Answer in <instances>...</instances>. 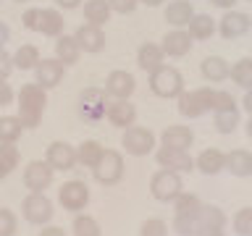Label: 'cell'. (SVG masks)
<instances>
[{"mask_svg": "<svg viewBox=\"0 0 252 236\" xmlns=\"http://www.w3.org/2000/svg\"><path fill=\"white\" fill-rule=\"evenodd\" d=\"M21 215L27 223L45 226L53 218V202L45 197V192H29V197H24L21 202Z\"/></svg>", "mask_w": 252, "mask_h": 236, "instance_id": "4", "label": "cell"}, {"mask_svg": "<svg viewBox=\"0 0 252 236\" xmlns=\"http://www.w3.org/2000/svg\"><path fill=\"white\" fill-rule=\"evenodd\" d=\"M82 0H55V5H61V8H66V11H71V8H76Z\"/></svg>", "mask_w": 252, "mask_h": 236, "instance_id": "49", "label": "cell"}, {"mask_svg": "<svg viewBox=\"0 0 252 236\" xmlns=\"http://www.w3.org/2000/svg\"><path fill=\"white\" fill-rule=\"evenodd\" d=\"M139 3H145V5H160L163 0H139Z\"/></svg>", "mask_w": 252, "mask_h": 236, "instance_id": "53", "label": "cell"}, {"mask_svg": "<svg viewBox=\"0 0 252 236\" xmlns=\"http://www.w3.org/2000/svg\"><path fill=\"white\" fill-rule=\"evenodd\" d=\"M105 94L108 92L97 89V87H90V89L82 92V97H79V113H82L84 121H97V118L105 116V110H108Z\"/></svg>", "mask_w": 252, "mask_h": 236, "instance_id": "8", "label": "cell"}, {"mask_svg": "<svg viewBox=\"0 0 252 236\" xmlns=\"http://www.w3.org/2000/svg\"><path fill=\"white\" fill-rule=\"evenodd\" d=\"M247 134H250V139H252V116H250V121H247Z\"/></svg>", "mask_w": 252, "mask_h": 236, "instance_id": "54", "label": "cell"}, {"mask_svg": "<svg viewBox=\"0 0 252 236\" xmlns=\"http://www.w3.org/2000/svg\"><path fill=\"white\" fill-rule=\"evenodd\" d=\"M63 74H66V66L58 58H42L34 66V84H39L42 89H53L61 84Z\"/></svg>", "mask_w": 252, "mask_h": 236, "instance_id": "10", "label": "cell"}, {"mask_svg": "<svg viewBox=\"0 0 252 236\" xmlns=\"http://www.w3.org/2000/svg\"><path fill=\"white\" fill-rule=\"evenodd\" d=\"M163 16H165V21H168L171 27L181 29V27H187V24L192 21L194 8H192V3H189V0H173V3H168V8H165Z\"/></svg>", "mask_w": 252, "mask_h": 236, "instance_id": "19", "label": "cell"}, {"mask_svg": "<svg viewBox=\"0 0 252 236\" xmlns=\"http://www.w3.org/2000/svg\"><path fill=\"white\" fill-rule=\"evenodd\" d=\"M160 47H163L165 55H171V58H181V55H187L189 50H192V34L184 31V29H173L163 37Z\"/></svg>", "mask_w": 252, "mask_h": 236, "instance_id": "17", "label": "cell"}, {"mask_svg": "<svg viewBox=\"0 0 252 236\" xmlns=\"http://www.w3.org/2000/svg\"><path fill=\"white\" fill-rule=\"evenodd\" d=\"M102 152H105V147H102L97 139H84L76 149V163H82L84 168H94V165L100 163Z\"/></svg>", "mask_w": 252, "mask_h": 236, "instance_id": "26", "label": "cell"}, {"mask_svg": "<svg viewBox=\"0 0 252 236\" xmlns=\"http://www.w3.org/2000/svg\"><path fill=\"white\" fill-rule=\"evenodd\" d=\"M8 173H11V171H8V168H5V165H3V160H0V178H5V176H8Z\"/></svg>", "mask_w": 252, "mask_h": 236, "instance_id": "52", "label": "cell"}, {"mask_svg": "<svg viewBox=\"0 0 252 236\" xmlns=\"http://www.w3.org/2000/svg\"><path fill=\"white\" fill-rule=\"evenodd\" d=\"M194 236H226V234H223V228H216V226H200Z\"/></svg>", "mask_w": 252, "mask_h": 236, "instance_id": "46", "label": "cell"}, {"mask_svg": "<svg viewBox=\"0 0 252 236\" xmlns=\"http://www.w3.org/2000/svg\"><path fill=\"white\" fill-rule=\"evenodd\" d=\"M150 192H153V197L158 202H173L181 194V176L176 171L160 168L150 178Z\"/></svg>", "mask_w": 252, "mask_h": 236, "instance_id": "3", "label": "cell"}, {"mask_svg": "<svg viewBox=\"0 0 252 236\" xmlns=\"http://www.w3.org/2000/svg\"><path fill=\"white\" fill-rule=\"evenodd\" d=\"M187 27H189L192 39H208V37H213V31H216V19H210L208 13H194Z\"/></svg>", "mask_w": 252, "mask_h": 236, "instance_id": "30", "label": "cell"}, {"mask_svg": "<svg viewBox=\"0 0 252 236\" xmlns=\"http://www.w3.org/2000/svg\"><path fill=\"white\" fill-rule=\"evenodd\" d=\"M176 215H187V218H200V210H202V202L197 194H184L181 192L176 200Z\"/></svg>", "mask_w": 252, "mask_h": 236, "instance_id": "33", "label": "cell"}, {"mask_svg": "<svg viewBox=\"0 0 252 236\" xmlns=\"http://www.w3.org/2000/svg\"><path fill=\"white\" fill-rule=\"evenodd\" d=\"M63 13L55 11V8H42L39 11V29L45 37H61L63 34Z\"/></svg>", "mask_w": 252, "mask_h": 236, "instance_id": "24", "label": "cell"}, {"mask_svg": "<svg viewBox=\"0 0 252 236\" xmlns=\"http://www.w3.org/2000/svg\"><path fill=\"white\" fill-rule=\"evenodd\" d=\"M236 126H239V108H236V105L216 110V129L220 134H231Z\"/></svg>", "mask_w": 252, "mask_h": 236, "instance_id": "32", "label": "cell"}, {"mask_svg": "<svg viewBox=\"0 0 252 236\" xmlns=\"http://www.w3.org/2000/svg\"><path fill=\"white\" fill-rule=\"evenodd\" d=\"M139 236H168V226H165L160 218H150L142 223Z\"/></svg>", "mask_w": 252, "mask_h": 236, "instance_id": "40", "label": "cell"}, {"mask_svg": "<svg viewBox=\"0 0 252 236\" xmlns=\"http://www.w3.org/2000/svg\"><path fill=\"white\" fill-rule=\"evenodd\" d=\"M53 168L47 160H32L27 168H24V184H27L29 192H45L47 186L53 184Z\"/></svg>", "mask_w": 252, "mask_h": 236, "instance_id": "9", "label": "cell"}, {"mask_svg": "<svg viewBox=\"0 0 252 236\" xmlns=\"http://www.w3.org/2000/svg\"><path fill=\"white\" fill-rule=\"evenodd\" d=\"M200 71L208 82H223V79H228V74H231V66H228V60L220 58V55H210V58H205L200 63Z\"/></svg>", "mask_w": 252, "mask_h": 236, "instance_id": "22", "label": "cell"}, {"mask_svg": "<svg viewBox=\"0 0 252 236\" xmlns=\"http://www.w3.org/2000/svg\"><path fill=\"white\" fill-rule=\"evenodd\" d=\"M47 89H42L39 84H27L19 92V121L24 123V129H34L42 121L45 105H47Z\"/></svg>", "mask_w": 252, "mask_h": 236, "instance_id": "1", "label": "cell"}, {"mask_svg": "<svg viewBox=\"0 0 252 236\" xmlns=\"http://www.w3.org/2000/svg\"><path fill=\"white\" fill-rule=\"evenodd\" d=\"M234 231L239 236H252V207H242L234 215Z\"/></svg>", "mask_w": 252, "mask_h": 236, "instance_id": "38", "label": "cell"}, {"mask_svg": "<svg viewBox=\"0 0 252 236\" xmlns=\"http://www.w3.org/2000/svg\"><path fill=\"white\" fill-rule=\"evenodd\" d=\"M250 27H252V19L247 13H242V11H226L223 19L218 21V29H220V34H223L226 39L247 34Z\"/></svg>", "mask_w": 252, "mask_h": 236, "instance_id": "13", "label": "cell"}, {"mask_svg": "<svg viewBox=\"0 0 252 236\" xmlns=\"http://www.w3.org/2000/svg\"><path fill=\"white\" fill-rule=\"evenodd\" d=\"M13 100V89L11 84H5V79H0V105H8Z\"/></svg>", "mask_w": 252, "mask_h": 236, "instance_id": "45", "label": "cell"}, {"mask_svg": "<svg viewBox=\"0 0 252 236\" xmlns=\"http://www.w3.org/2000/svg\"><path fill=\"white\" fill-rule=\"evenodd\" d=\"M163 147H173V149H187L192 147L194 142V134L189 126H168V129L163 131Z\"/></svg>", "mask_w": 252, "mask_h": 236, "instance_id": "20", "label": "cell"}, {"mask_svg": "<svg viewBox=\"0 0 252 236\" xmlns=\"http://www.w3.org/2000/svg\"><path fill=\"white\" fill-rule=\"evenodd\" d=\"M8 37H11V29H8V24H3V21H0V50L5 47Z\"/></svg>", "mask_w": 252, "mask_h": 236, "instance_id": "48", "label": "cell"}, {"mask_svg": "<svg viewBox=\"0 0 252 236\" xmlns=\"http://www.w3.org/2000/svg\"><path fill=\"white\" fill-rule=\"evenodd\" d=\"M16 3H24V0H16Z\"/></svg>", "mask_w": 252, "mask_h": 236, "instance_id": "55", "label": "cell"}, {"mask_svg": "<svg viewBox=\"0 0 252 236\" xmlns=\"http://www.w3.org/2000/svg\"><path fill=\"white\" fill-rule=\"evenodd\" d=\"M200 223H197V218H187V215H176L173 218V231L179 236H194Z\"/></svg>", "mask_w": 252, "mask_h": 236, "instance_id": "39", "label": "cell"}, {"mask_svg": "<svg viewBox=\"0 0 252 236\" xmlns=\"http://www.w3.org/2000/svg\"><path fill=\"white\" fill-rule=\"evenodd\" d=\"M210 3H213V5H218V8H226V11H231L236 0H210Z\"/></svg>", "mask_w": 252, "mask_h": 236, "instance_id": "50", "label": "cell"}, {"mask_svg": "<svg viewBox=\"0 0 252 236\" xmlns=\"http://www.w3.org/2000/svg\"><path fill=\"white\" fill-rule=\"evenodd\" d=\"M137 3L139 0H108L110 11H116V13H131L137 8Z\"/></svg>", "mask_w": 252, "mask_h": 236, "instance_id": "43", "label": "cell"}, {"mask_svg": "<svg viewBox=\"0 0 252 236\" xmlns=\"http://www.w3.org/2000/svg\"><path fill=\"white\" fill-rule=\"evenodd\" d=\"M197 223H200V226H216V228H223V226H226V212L220 210V207H216V205H202Z\"/></svg>", "mask_w": 252, "mask_h": 236, "instance_id": "36", "label": "cell"}, {"mask_svg": "<svg viewBox=\"0 0 252 236\" xmlns=\"http://www.w3.org/2000/svg\"><path fill=\"white\" fill-rule=\"evenodd\" d=\"M250 3H252V0H250Z\"/></svg>", "mask_w": 252, "mask_h": 236, "instance_id": "56", "label": "cell"}, {"mask_svg": "<svg viewBox=\"0 0 252 236\" xmlns=\"http://www.w3.org/2000/svg\"><path fill=\"white\" fill-rule=\"evenodd\" d=\"M110 5L108 0H87L84 3V19L87 24H94V27H102L108 19H110Z\"/></svg>", "mask_w": 252, "mask_h": 236, "instance_id": "29", "label": "cell"}, {"mask_svg": "<svg viewBox=\"0 0 252 236\" xmlns=\"http://www.w3.org/2000/svg\"><path fill=\"white\" fill-rule=\"evenodd\" d=\"M13 68H16L13 66V55H8L5 50H0V79H8Z\"/></svg>", "mask_w": 252, "mask_h": 236, "instance_id": "44", "label": "cell"}, {"mask_svg": "<svg viewBox=\"0 0 252 236\" xmlns=\"http://www.w3.org/2000/svg\"><path fill=\"white\" fill-rule=\"evenodd\" d=\"M16 234V215L8 207H0V236H13Z\"/></svg>", "mask_w": 252, "mask_h": 236, "instance_id": "41", "label": "cell"}, {"mask_svg": "<svg viewBox=\"0 0 252 236\" xmlns=\"http://www.w3.org/2000/svg\"><path fill=\"white\" fill-rule=\"evenodd\" d=\"M134 87H137V82H134V76L129 71H110L105 79V92L116 100H129Z\"/></svg>", "mask_w": 252, "mask_h": 236, "instance_id": "14", "label": "cell"}, {"mask_svg": "<svg viewBox=\"0 0 252 236\" xmlns=\"http://www.w3.org/2000/svg\"><path fill=\"white\" fill-rule=\"evenodd\" d=\"M250 176H252V173H250Z\"/></svg>", "mask_w": 252, "mask_h": 236, "instance_id": "57", "label": "cell"}, {"mask_svg": "<svg viewBox=\"0 0 252 236\" xmlns=\"http://www.w3.org/2000/svg\"><path fill=\"white\" fill-rule=\"evenodd\" d=\"M47 163H50L53 171H71L76 165V149L68 145V142H53L47 147Z\"/></svg>", "mask_w": 252, "mask_h": 236, "instance_id": "11", "label": "cell"}, {"mask_svg": "<svg viewBox=\"0 0 252 236\" xmlns=\"http://www.w3.org/2000/svg\"><path fill=\"white\" fill-rule=\"evenodd\" d=\"M39 60H42V58H39V50H37L34 45H21L19 50L13 53V66H16V68H21V71L34 68Z\"/></svg>", "mask_w": 252, "mask_h": 236, "instance_id": "31", "label": "cell"}, {"mask_svg": "<svg viewBox=\"0 0 252 236\" xmlns=\"http://www.w3.org/2000/svg\"><path fill=\"white\" fill-rule=\"evenodd\" d=\"M79 53H82V47H79L76 37H71V34L55 37V58H58L63 66L76 63V60H79Z\"/></svg>", "mask_w": 252, "mask_h": 236, "instance_id": "21", "label": "cell"}, {"mask_svg": "<svg viewBox=\"0 0 252 236\" xmlns=\"http://www.w3.org/2000/svg\"><path fill=\"white\" fill-rule=\"evenodd\" d=\"M234 79V84H239L242 89H252V58H242L236 60L231 66V74H228Z\"/></svg>", "mask_w": 252, "mask_h": 236, "instance_id": "34", "label": "cell"}, {"mask_svg": "<svg viewBox=\"0 0 252 236\" xmlns=\"http://www.w3.org/2000/svg\"><path fill=\"white\" fill-rule=\"evenodd\" d=\"M163 58H165L163 47L155 45V42H142L139 50H137V63H139V68H142V71H150V74H153L155 68L163 66Z\"/></svg>", "mask_w": 252, "mask_h": 236, "instance_id": "18", "label": "cell"}, {"mask_svg": "<svg viewBox=\"0 0 252 236\" xmlns=\"http://www.w3.org/2000/svg\"><path fill=\"white\" fill-rule=\"evenodd\" d=\"M158 163H160V168H168V171H176V173H184V171L194 168L192 155H189L187 149H173V147L158 149Z\"/></svg>", "mask_w": 252, "mask_h": 236, "instance_id": "12", "label": "cell"}, {"mask_svg": "<svg viewBox=\"0 0 252 236\" xmlns=\"http://www.w3.org/2000/svg\"><path fill=\"white\" fill-rule=\"evenodd\" d=\"M121 147L129 155H134V157L150 155V152H153V147H155V134L150 129H145V126H129V129H124Z\"/></svg>", "mask_w": 252, "mask_h": 236, "instance_id": "5", "label": "cell"}, {"mask_svg": "<svg viewBox=\"0 0 252 236\" xmlns=\"http://www.w3.org/2000/svg\"><path fill=\"white\" fill-rule=\"evenodd\" d=\"M244 108H247V113L252 116V89H247V94H244V102H242Z\"/></svg>", "mask_w": 252, "mask_h": 236, "instance_id": "51", "label": "cell"}, {"mask_svg": "<svg viewBox=\"0 0 252 236\" xmlns=\"http://www.w3.org/2000/svg\"><path fill=\"white\" fill-rule=\"evenodd\" d=\"M150 89H153L158 97H179L184 92V76L179 74L173 66H160L150 74Z\"/></svg>", "mask_w": 252, "mask_h": 236, "instance_id": "2", "label": "cell"}, {"mask_svg": "<svg viewBox=\"0 0 252 236\" xmlns=\"http://www.w3.org/2000/svg\"><path fill=\"white\" fill-rule=\"evenodd\" d=\"M179 113L184 116V118H200L202 113H208L202 105V97H200V92L192 89V92H181L179 94Z\"/></svg>", "mask_w": 252, "mask_h": 236, "instance_id": "28", "label": "cell"}, {"mask_svg": "<svg viewBox=\"0 0 252 236\" xmlns=\"http://www.w3.org/2000/svg\"><path fill=\"white\" fill-rule=\"evenodd\" d=\"M200 92V97H202V105H205V110H220V108H231V105H236L234 102V97L228 92H223V89H210V87H202V89H197Z\"/></svg>", "mask_w": 252, "mask_h": 236, "instance_id": "27", "label": "cell"}, {"mask_svg": "<svg viewBox=\"0 0 252 236\" xmlns=\"http://www.w3.org/2000/svg\"><path fill=\"white\" fill-rule=\"evenodd\" d=\"M39 11H42V8H29V11H24V16H21L24 29H29V31L39 29Z\"/></svg>", "mask_w": 252, "mask_h": 236, "instance_id": "42", "label": "cell"}, {"mask_svg": "<svg viewBox=\"0 0 252 236\" xmlns=\"http://www.w3.org/2000/svg\"><path fill=\"white\" fill-rule=\"evenodd\" d=\"M24 131V123L19 116H3L0 118V142H16Z\"/></svg>", "mask_w": 252, "mask_h": 236, "instance_id": "35", "label": "cell"}, {"mask_svg": "<svg viewBox=\"0 0 252 236\" xmlns=\"http://www.w3.org/2000/svg\"><path fill=\"white\" fill-rule=\"evenodd\" d=\"M92 171H94V178H97L100 184H105V186L121 181V176H124V157H121V152H116V149H105L102 157H100V163L94 165Z\"/></svg>", "mask_w": 252, "mask_h": 236, "instance_id": "6", "label": "cell"}, {"mask_svg": "<svg viewBox=\"0 0 252 236\" xmlns=\"http://www.w3.org/2000/svg\"><path fill=\"white\" fill-rule=\"evenodd\" d=\"M223 163H226V155L216 147L202 149L200 157H197V168H200L205 176H216V173H220L223 171Z\"/></svg>", "mask_w": 252, "mask_h": 236, "instance_id": "25", "label": "cell"}, {"mask_svg": "<svg viewBox=\"0 0 252 236\" xmlns=\"http://www.w3.org/2000/svg\"><path fill=\"white\" fill-rule=\"evenodd\" d=\"M105 116L113 126H118V129H129V126H134V121H137V108H134L129 100H116V102H108Z\"/></svg>", "mask_w": 252, "mask_h": 236, "instance_id": "16", "label": "cell"}, {"mask_svg": "<svg viewBox=\"0 0 252 236\" xmlns=\"http://www.w3.org/2000/svg\"><path fill=\"white\" fill-rule=\"evenodd\" d=\"M74 236H100V226L92 215H76L74 218Z\"/></svg>", "mask_w": 252, "mask_h": 236, "instance_id": "37", "label": "cell"}, {"mask_svg": "<svg viewBox=\"0 0 252 236\" xmlns=\"http://www.w3.org/2000/svg\"><path fill=\"white\" fill-rule=\"evenodd\" d=\"M223 168L231 173V176H250L252 173V155L247 152V149H234V152L226 155V163Z\"/></svg>", "mask_w": 252, "mask_h": 236, "instance_id": "23", "label": "cell"}, {"mask_svg": "<svg viewBox=\"0 0 252 236\" xmlns=\"http://www.w3.org/2000/svg\"><path fill=\"white\" fill-rule=\"evenodd\" d=\"M58 202L63 205V210H84L87 202H90V186L84 181H66L58 189Z\"/></svg>", "mask_w": 252, "mask_h": 236, "instance_id": "7", "label": "cell"}, {"mask_svg": "<svg viewBox=\"0 0 252 236\" xmlns=\"http://www.w3.org/2000/svg\"><path fill=\"white\" fill-rule=\"evenodd\" d=\"M74 37L84 53H100L105 47V31H102V27H94V24H82Z\"/></svg>", "mask_w": 252, "mask_h": 236, "instance_id": "15", "label": "cell"}, {"mask_svg": "<svg viewBox=\"0 0 252 236\" xmlns=\"http://www.w3.org/2000/svg\"><path fill=\"white\" fill-rule=\"evenodd\" d=\"M39 236H66V231L58 226H45L42 231H39Z\"/></svg>", "mask_w": 252, "mask_h": 236, "instance_id": "47", "label": "cell"}]
</instances>
